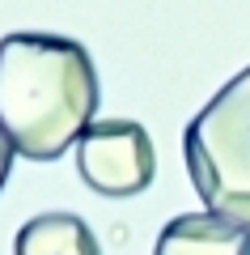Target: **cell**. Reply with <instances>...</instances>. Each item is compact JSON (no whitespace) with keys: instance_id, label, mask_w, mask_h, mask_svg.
I'll list each match as a JSON object with an SVG mask.
<instances>
[{"instance_id":"6da1fadb","label":"cell","mask_w":250,"mask_h":255,"mask_svg":"<svg viewBox=\"0 0 250 255\" xmlns=\"http://www.w3.org/2000/svg\"><path fill=\"white\" fill-rule=\"evenodd\" d=\"M98 102V68L85 43L34 30L0 38V132L21 157H64L93 124Z\"/></svg>"},{"instance_id":"7a4b0ae2","label":"cell","mask_w":250,"mask_h":255,"mask_svg":"<svg viewBox=\"0 0 250 255\" xmlns=\"http://www.w3.org/2000/svg\"><path fill=\"white\" fill-rule=\"evenodd\" d=\"M182 157L204 209L250 230V64L187 124Z\"/></svg>"},{"instance_id":"3957f363","label":"cell","mask_w":250,"mask_h":255,"mask_svg":"<svg viewBox=\"0 0 250 255\" xmlns=\"http://www.w3.org/2000/svg\"><path fill=\"white\" fill-rule=\"evenodd\" d=\"M77 170L98 196H140L157 174V149L136 119H93L77 140Z\"/></svg>"},{"instance_id":"277c9868","label":"cell","mask_w":250,"mask_h":255,"mask_svg":"<svg viewBox=\"0 0 250 255\" xmlns=\"http://www.w3.org/2000/svg\"><path fill=\"white\" fill-rule=\"evenodd\" d=\"M153 255H250V230L221 213H182L157 234Z\"/></svg>"},{"instance_id":"5b68a950","label":"cell","mask_w":250,"mask_h":255,"mask_svg":"<svg viewBox=\"0 0 250 255\" xmlns=\"http://www.w3.org/2000/svg\"><path fill=\"white\" fill-rule=\"evenodd\" d=\"M13 255H102L98 238L77 213H38L17 230Z\"/></svg>"},{"instance_id":"8992f818","label":"cell","mask_w":250,"mask_h":255,"mask_svg":"<svg viewBox=\"0 0 250 255\" xmlns=\"http://www.w3.org/2000/svg\"><path fill=\"white\" fill-rule=\"evenodd\" d=\"M13 157H17V149H13V140L0 132V191H4V183H9V170H13Z\"/></svg>"}]
</instances>
